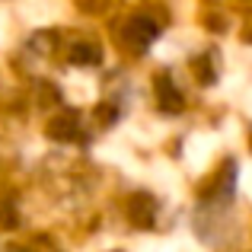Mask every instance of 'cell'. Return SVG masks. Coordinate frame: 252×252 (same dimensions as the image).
Listing matches in <instances>:
<instances>
[]
</instances>
